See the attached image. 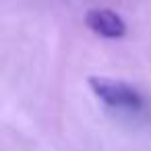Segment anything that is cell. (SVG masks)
Listing matches in <instances>:
<instances>
[{
    "label": "cell",
    "instance_id": "obj_1",
    "mask_svg": "<svg viewBox=\"0 0 151 151\" xmlns=\"http://www.w3.org/2000/svg\"><path fill=\"white\" fill-rule=\"evenodd\" d=\"M89 89L95 93L97 99H101L108 108H118V110H139L143 99L139 95V91L120 81V79H110V77H89L87 79Z\"/></svg>",
    "mask_w": 151,
    "mask_h": 151
},
{
    "label": "cell",
    "instance_id": "obj_2",
    "mask_svg": "<svg viewBox=\"0 0 151 151\" xmlns=\"http://www.w3.org/2000/svg\"><path fill=\"white\" fill-rule=\"evenodd\" d=\"M85 25L99 37L106 40H118L126 35V23L124 19L108 9H91L85 15Z\"/></svg>",
    "mask_w": 151,
    "mask_h": 151
}]
</instances>
